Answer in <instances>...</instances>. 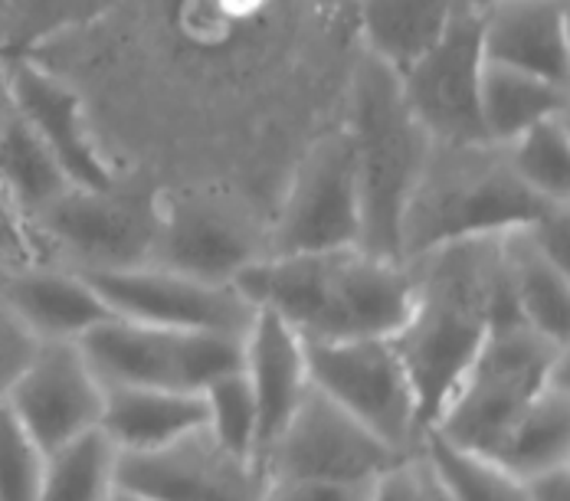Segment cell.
I'll use <instances>...</instances> for the list:
<instances>
[{"label":"cell","instance_id":"obj_24","mask_svg":"<svg viewBox=\"0 0 570 501\" xmlns=\"http://www.w3.org/2000/svg\"><path fill=\"white\" fill-rule=\"evenodd\" d=\"M521 482L570 465V364H564L495 455Z\"/></svg>","mask_w":570,"mask_h":501},{"label":"cell","instance_id":"obj_10","mask_svg":"<svg viewBox=\"0 0 570 501\" xmlns=\"http://www.w3.org/2000/svg\"><path fill=\"white\" fill-rule=\"evenodd\" d=\"M400 455L357 423L318 387L302 393L276 443L259 459L269 482L322 479V482H374Z\"/></svg>","mask_w":570,"mask_h":501},{"label":"cell","instance_id":"obj_22","mask_svg":"<svg viewBox=\"0 0 570 501\" xmlns=\"http://www.w3.org/2000/svg\"><path fill=\"white\" fill-rule=\"evenodd\" d=\"M558 111H568V86L482 59L479 115H482L489 145L505 148L531 125Z\"/></svg>","mask_w":570,"mask_h":501},{"label":"cell","instance_id":"obj_1","mask_svg":"<svg viewBox=\"0 0 570 501\" xmlns=\"http://www.w3.org/2000/svg\"><path fill=\"white\" fill-rule=\"evenodd\" d=\"M406 263L416 285L391 344L426 430L479 354L489 328L512 318L514 302L502 273V236L456 239Z\"/></svg>","mask_w":570,"mask_h":501},{"label":"cell","instance_id":"obj_30","mask_svg":"<svg viewBox=\"0 0 570 501\" xmlns=\"http://www.w3.org/2000/svg\"><path fill=\"white\" fill-rule=\"evenodd\" d=\"M47 452L0 403V501H37Z\"/></svg>","mask_w":570,"mask_h":501},{"label":"cell","instance_id":"obj_27","mask_svg":"<svg viewBox=\"0 0 570 501\" xmlns=\"http://www.w3.org/2000/svg\"><path fill=\"white\" fill-rule=\"evenodd\" d=\"M118 449L96 426L47 452L37 501H109L115 492Z\"/></svg>","mask_w":570,"mask_h":501},{"label":"cell","instance_id":"obj_35","mask_svg":"<svg viewBox=\"0 0 570 501\" xmlns=\"http://www.w3.org/2000/svg\"><path fill=\"white\" fill-rule=\"evenodd\" d=\"M524 501H570V465L528 479Z\"/></svg>","mask_w":570,"mask_h":501},{"label":"cell","instance_id":"obj_23","mask_svg":"<svg viewBox=\"0 0 570 501\" xmlns=\"http://www.w3.org/2000/svg\"><path fill=\"white\" fill-rule=\"evenodd\" d=\"M469 0H364V33L371 56L403 76L436 47Z\"/></svg>","mask_w":570,"mask_h":501},{"label":"cell","instance_id":"obj_38","mask_svg":"<svg viewBox=\"0 0 570 501\" xmlns=\"http://www.w3.org/2000/svg\"><path fill=\"white\" fill-rule=\"evenodd\" d=\"M469 3H472L475 10H482V7H485V3H492V0H469Z\"/></svg>","mask_w":570,"mask_h":501},{"label":"cell","instance_id":"obj_16","mask_svg":"<svg viewBox=\"0 0 570 501\" xmlns=\"http://www.w3.org/2000/svg\"><path fill=\"white\" fill-rule=\"evenodd\" d=\"M266 256V236L236 210H220L200 200L161 210L158 246L151 266H165L204 282L233 285L243 269Z\"/></svg>","mask_w":570,"mask_h":501},{"label":"cell","instance_id":"obj_25","mask_svg":"<svg viewBox=\"0 0 570 501\" xmlns=\"http://www.w3.org/2000/svg\"><path fill=\"white\" fill-rule=\"evenodd\" d=\"M7 89V86H3ZM72 180L62 174L57 158L37 138V131L20 118L7 96V109L0 118V187L13 200L23 220L37 217L47 204H53Z\"/></svg>","mask_w":570,"mask_h":501},{"label":"cell","instance_id":"obj_28","mask_svg":"<svg viewBox=\"0 0 570 501\" xmlns=\"http://www.w3.org/2000/svg\"><path fill=\"white\" fill-rule=\"evenodd\" d=\"M512 170L544 200L568 204L570 190V138L568 111L548 115L505 145Z\"/></svg>","mask_w":570,"mask_h":501},{"label":"cell","instance_id":"obj_34","mask_svg":"<svg viewBox=\"0 0 570 501\" xmlns=\"http://www.w3.org/2000/svg\"><path fill=\"white\" fill-rule=\"evenodd\" d=\"M27 263H40L30 226L13 207V200L7 197V190L0 187V269L27 266Z\"/></svg>","mask_w":570,"mask_h":501},{"label":"cell","instance_id":"obj_6","mask_svg":"<svg viewBox=\"0 0 570 501\" xmlns=\"http://www.w3.org/2000/svg\"><path fill=\"white\" fill-rule=\"evenodd\" d=\"M161 210L138 194L89 190L69 184L53 204L30 217V236L40 263L69 273H109L148 266L158 246Z\"/></svg>","mask_w":570,"mask_h":501},{"label":"cell","instance_id":"obj_37","mask_svg":"<svg viewBox=\"0 0 570 501\" xmlns=\"http://www.w3.org/2000/svg\"><path fill=\"white\" fill-rule=\"evenodd\" d=\"M426 472H430V469H426ZM430 485H433V501H450L443 492H440V485L433 482V475H430Z\"/></svg>","mask_w":570,"mask_h":501},{"label":"cell","instance_id":"obj_11","mask_svg":"<svg viewBox=\"0 0 570 501\" xmlns=\"http://www.w3.org/2000/svg\"><path fill=\"white\" fill-rule=\"evenodd\" d=\"M82 278L109 305L112 315L141 325L246 337L256 318V305L236 285L190 278L151 263L109 273H82Z\"/></svg>","mask_w":570,"mask_h":501},{"label":"cell","instance_id":"obj_33","mask_svg":"<svg viewBox=\"0 0 570 501\" xmlns=\"http://www.w3.org/2000/svg\"><path fill=\"white\" fill-rule=\"evenodd\" d=\"M371 482H322V479H283L269 482L266 501H367Z\"/></svg>","mask_w":570,"mask_h":501},{"label":"cell","instance_id":"obj_9","mask_svg":"<svg viewBox=\"0 0 570 501\" xmlns=\"http://www.w3.org/2000/svg\"><path fill=\"white\" fill-rule=\"evenodd\" d=\"M361 243V197L347 131L312 145L266 236V256L335 253Z\"/></svg>","mask_w":570,"mask_h":501},{"label":"cell","instance_id":"obj_4","mask_svg":"<svg viewBox=\"0 0 570 501\" xmlns=\"http://www.w3.org/2000/svg\"><path fill=\"white\" fill-rule=\"evenodd\" d=\"M347 138L361 197L357 249L381 259H403V214L433 151V141L406 106L397 72L371 53L357 66Z\"/></svg>","mask_w":570,"mask_h":501},{"label":"cell","instance_id":"obj_20","mask_svg":"<svg viewBox=\"0 0 570 501\" xmlns=\"http://www.w3.org/2000/svg\"><path fill=\"white\" fill-rule=\"evenodd\" d=\"M102 420L99 430L118 452H148L174 443L207 426L204 393L161 387H125L102 384Z\"/></svg>","mask_w":570,"mask_h":501},{"label":"cell","instance_id":"obj_21","mask_svg":"<svg viewBox=\"0 0 570 501\" xmlns=\"http://www.w3.org/2000/svg\"><path fill=\"white\" fill-rule=\"evenodd\" d=\"M502 273L524 325L551 337L554 344H570V276L551 263L524 229L502 236Z\"/></svg>","mask_w":570,"mask_h":501},{"label":"cell","instance_id":"obj_5","mask_svg":"<svg viewBox=\"0 0 570 501\" xmlns=\"http://www.w3.org/2000/svg\"><path fill=\"white\" fill-rule=\"evenodd\" d=\"M564 364H570L568 347L524 322H499L426 430L495 459L528 406Z\"/></svg>","mask_w":570,"mask_h":501},{"label":"cell","instance_id":"obj_8","mask_svg":"<svg viewBox=\"0 0 570 501\" xmlns=\"http://www.w3.org/2000/svg\"><path fill=\"white\" fill-rule=\"evenodd\" d=\"M305 341V337H302ZM308 384L335 400L400 455H413L423 423L391 337L305 341Z\"/></svg>","mask_w":570,"mask_h":501},{"label":"cell","instance_id":"obj_32","mask_svg":"<svg viewBox=\"0 0 570 501\" xmlns=\"http://www.w3.org/2000/svg\"><path fill=\"white\" fill-rule=\"evenodd\" d=\"M367 501H433V485H430V472L423 459L413 452L400 459L397 465L384 469L371 482Z\"/></svg>","mask_w":570,"mask_h":501},{"label":"cell","instance_id":"obj_19","mask_svg":"<svg viewBox=\"0 0 570 501\" xmlns=\"http://www.w3.org/2000/svg\"><path fill=\"white\" fill-rule=\"evenodd\" d=\"M0 298L40 341H79L106 318L109 305L79 273L53 263H27L0 269Z\"/></svg>","mask_w":570,"mask_h":501},{"label":"cell","instance_id":"obj_31","mask_svg":"<svg viewBox=\"0 0 570 501\" xmlns=\"http://www.w3.org/2000/svg\"><path fill=\"white\" fill-rule=\"evenodd\" d=\"M43 341L30 332L13 308L0 298V403L7 400L10 387L17 384V377L23 374V367L33 361L37 347Z\"/></svg>","mask_w":570,"mask_h":501},{"label":"cell","instance_id":"obj_2","mask_svg":"<svg viewBox=\"0 0 570 501\" xmlns=\"http://www.w3.org/2000/svg\"><path fill=\"white\" fill-rule=\"evenodd\" d=\"M256 308L276 312L305 341L391 337L413 302V266L357 246L263 256L233 282Z\"/></svg>","mask_w":570,"mask_h":501},{"label":"cell","instance_id":"obj_15","mask_svg":"<svg viewBox=\"0 0 570 501\" xmlns=\"http://www.w3.org/2000/svg\"><path fill=\"white\" fill-rule=\"evenodd\" d=\"M0 79L7 86L13 109L37 131V138L47 145V151L57 158L62 174L76 187H89V190L115 187L112 170L96 151L92 135L86 128L79 96L59 76H53L33 56L17 53L0 56Z\"/></svg>","mask_w":570,"mask_h":501},{"label":"cell","instance_id":"obj_26","mask_svg":"<svg viewBox=\"0 0 570 501\" xmlns=\"http://www.w3.org/2000/svg\"><path fill=\"white\" fill-rule=\"evenodd\" d=\"M416 455L450 501H524V482L499 459L450 443L436 430H423Z\"/></svg>","mask_w":570,"mask_h":501},{"label":"cell","instance_id":"obj_7","mask_svg":"<svg viewBox=\"0 0 570 501\" xmlns=\"http://www.w3.org/2000/svg\"><path fill=\"white\" fill-rule=\"evenodd\" d=\"M102 384L204 393L214 381L243 371V337L220 332H177L128 318H106L79 337Z\"/></svg>","mask_w":570,"mask_h":501},{"label":"cell","instance_id":"obj_18","mask_svg":"<svg viewBox=\"0 0 570 501\" xmlns=\"http://www.w3.org/2000/svg\"><path fill=\"white\" fill-rule=\"evenodd\" d=\"M482 59L568 86V0H492L479 10Z\"/></svg>","mask_w":570,"mask_h":501},{"label":"cell","instance_id":"obj_14","mask_svg":"<svg viewBox=\"0 0 570 501\" xmlns=\"http://www.w3.org/2000/svg\"><path fill=\"white\" fill-rule=\"evenodd\" d=\"M102 400V381L92 374L79 341H43L3 403L33 443L53 452L99 426Z\"/></svg>","mask_w":570,"mask_h":501},{"label":"cell","instance_id":"obj_12","mask_svg":"<svg viewBox=\"0 0 570 501\" xmlns=\"http://www.w3.org/2000/svg\"><path fill=\"white\" fill-rule=\"evenodd\" d=\"M400 79L403 99L413 118L423 125L433 145L472 148L489 145L479 115V79H482V43L479 10L465 3L436 40Z\"/></svg>","mask_w":570,"mask_h":501},{"label":"cell","instance_id":"obj_36","mask_svg":"<svg viewBox=\"0 0 570 501\" xmlns=\"http://www.w3.org/2000/svg\"><path fill=\"white\" fill-rule=\"evenodd\" d=\"M109 501H148V499H141V495H135V492H128V489L115 485V492L109 495Z\"/></svg>","mask_w":570,"mask_h":501},{"label":"cell","instance_id":"obj_13","mask_svg":"<svg viewBox=\"0 0 570 501\" xmlns=\"http://www.w3.org/2000/svg\"><path fill=\"white\" fill-rule=\"evenodd\" d=\"M115 485L148 501H266L263 465L229 455L207 426L148 452H118Z\"/></svg>","mask_w":570,"mask_h":501},{"label":"cell","instance_id":"obj_29","mask_svg":"<svg viewBox=\"0 0 570 501\" xmlns=\"http://www.w3.org/2000/svg\"><path fill=\"white\" fill-rule=\"evenodd\" d=\"M204 400H207V433L229 455L256 462V400L246 374L236 371L214 381L204 390Z\"/></svg>","mask_w":570,"mask_h":501},{"label":"cell","instance_id":"obj_3","mask_svg":"<svg viewBox=\"0 0 570 501\" xmlns=\"http://www.w3.org/2000/svg\"><path fill=\"white\" fill-rule=\"evenodd\" d=\"M443 148V161H433L416 180V190L403 214L400 256L416 259L436 246L479 236H505L551 214L554 200L534 194L509 165L502 145Z\"/></svg>","mask_w":570,"mask_h":501},{"label":"cell","instance_id":"obj_17","mask_svg":"<svg viewBox=\"0 0 570 501\" xmlns=\"http://www.w3.org/2000/svg\"><path fill=\"white\" fill-rule=\"evenodd\" d=\"M243 374L256 400V462H259L283 433L302 393L308 390L302 334L276 312L256 308V318L243 337Z\"/></svg>","mask_w":570,"mask_h":501}]
</instances>
